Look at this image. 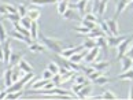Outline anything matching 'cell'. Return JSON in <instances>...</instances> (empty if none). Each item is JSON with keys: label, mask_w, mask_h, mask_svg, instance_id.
<instances>
[{"label": "cell", "mask_w": 133, "mask_h": 100, "mask_svg": "<svg viewBox=\"0 0 133 100\" xmlns=\"http://www.w3.org/2000/svg\"><path fill=\"white\" fill-rule=\"evenodd\" d=\"M130 38H132V37L125 38L121 44H118V45H117V59H118V61H119V59L124 56V55H126L128 49H129V47H130V41H132Z\"/></svg>", "instance_id": "cell-2"}, {"label": "cell", "mask_w": 133, "mask_h": 100, "mask_svg": "<svg viewBox=\"0 0 133 100\" xmlns=\"http://www.w3.org/2000/svg\"><path fill=\"white\" fill-rule=\"evenodd\" d=\"M62 17L65 19H67V21H81V19H82L80 11H78L77 8H71V7H69L66 10V12L63 14Z\"/></svg>", "instance_id": "cell-3"}, {"label": "cell", "mask_w": 133, "mask_h": 100, "mask_svg": "<svg viewBox=\"0 0 133 100\" xmlns=\"http://www.w3.org/2000/svg\"><path fill=\"white\" fill-rule=\"evenodd\" d=\"M6 40H7V32H6V28H4L2 19H0V43H4Z\"/></svg>", "instance_id": "cell-37"}, {"label": "cell", "mask_w": 133, "mask_h": 100, "mask_svg": "<svg viewBox=\"0 0 133 100\" xmlns=\"http://www.w3.org/2000/svg\"><path fill=\"white\" fill-rule=\"evenodd\" d=\"M23 96V91H17V92H10L7 93V97L6 99H10V100H15V99H19Z\"/></svg>", "instance_id": "cell-38"}, {"label": "cell", "mask_w": 133, "mask_h": 100, "mask_svg": "<svg viewBox=\"0 0 133 100\" xmlns=\"http://www.w3.org/2000/svg\"><path fill=\"white\" fill-rule=\"evenodd\" d=\"M7 91H0V100H2V99H6L7 97Z\"/></svg>", "instance_id": "cell-52"}, {"label": "cell", "mask_w": 133, "mask_h": 100, "mask_svg": "<svg viewBox=\"0 0 133 100\" xmlns=\"http://www.w3.org/2000/svg\"><path fill=\"white\" fill-rule=\"evenodd\" d=\"M126 55H128V56H130V58H133V44H132V45L129 47V49H128Z\"/></svg>", "instance_id": "cell-51"}, {"label": "cell", "mask_w": 133, "mask_h": 100, "mask_svg": "<svg viewBox=\"0 0 133 100\" xmlns=\"http://www.w3.org/2000/svg\"><path fill=\"white\" fill-rule=\"evenodd\" d=\"M97 25H99V28L103 30V33L106 34V36H111V32H110V29H108V25L106 21H103V19H99L97 21Z\"/></svg>", "instance_id": "cell-31"}, {"label": "cell", "mask_w": 133, "mask_h": 100, "mask_svg": "<svg viewBox=\"0 0 133 100\" xmlns=\"http://www.w3.org/2000/svg\"><path fill=\"white\" fill-rule=\"evenodd\" d=\"M2 48H3V54H4V61L3 63L8 66V62H10V56H11V43L10 40H6L4 43H2Z\"/></svg>", "instance_id": "cell-5"}, {"label": "cell", "mask_w": 133, "mask_h": 100, "mask_svg": "<svg viewBox=\"0 0 133 100\" xmlns=\"http://www.w3.org/2000/svg\"><path fill=\"white\" fill-rule=\"evenodd\" d=\"M129 97L130 100H133V79H132V86H130V91H129Z\"/></svg>", "instance_id": "cell-53"}, {"label": "cell", "mask_w": 133, "mask_h": 100, "mask_svg": "<svg viewBox=\"0 0 133 100\" xmlns=\"http://www.w3.org/2000/svg\"><path fill=\"white\" fill-rule=\"evenodd\" d=\"M82 19H87V21H92V22H97V21H99V18H97L93 12H87L85 15L82 17Z\"/></svg>", "instance_id": "cell-44"}, {"label": "cell", "mask_w": 133, "mask_h": 100, "mask_svg": "<svg viewBox=\"0 0 133 100\" xmlns=\"http://www.w3.org/2000/svg\"><path fill=\"white\" fill-rule=\"evenodd\" d=\"M132 69H133V66H132Z\"/></svg>", "instance_id": "cell-61"}, {"label": "cell", "mask_w": 133, "mask_h": 100, "mask_svg": "<svg viewBox=\"0 0 133 100\" xmlns=\"http://www.w3.org/2000/svg\"><path fill=\"white\" fill-rule=\"evenodd\" d=\"M40 15H41V12H40L38 8H30V10H28V15L26 17H29L32 21H37V19L40 18Z\"/></svg>", "instance_id": "cell-26"}, {"label": "cell", "mask_w": 133, "mask_h": 100, "mask_svg": "<svg viewBox=\"0 0 133 100\" xmlns=\"http://www.w3.org/2000/svg\"><path fill=\"white\" fill-rule=\"evenodd\" d=\"M106 2H108V0H106Z\"/></svg>", "instance_id": "cell-60"}, {"label": "cell", "mask_w": 133, "mask_h": 100, "mask_svg": "<svg viewBox=\"0 0 133 100\" xmlns=\"http://www.w3.org/2000/svg\"><path fill=\"white\" fill-rule=\"evenodd\" d=\"M69 4H70V2H67V0H62V2L56 3V11L59 15H63L66 12V10L69 8Z\"/></svg>", "instance_id": "cell-22"}, {"label": "cell", "mask_w": 133, "mask_h": 100, "mask_svg": "<svg viewBox=\"0 0 133 100\" xmlns=\"http://www.w3.org/2000/svg\"><path fill=\"white\" fill-rule=\"evenodd\" d=\"M14 25V29H15L17 32H19V33H22L23 36H29L30 37V32H29V29H26V28H23L19 22H15V23H12Z\"/></svg>", "instance_id": "cell-30"}, {"label": "cell", "mask_w": 133, "mask_h": 100, "mask_svg": "<svg viewBox=\"0 0 133 100\" xmlns=\"http://www.w3.org/2000/svg\"><path fill=\"white\" fill-rule=\"evenodd\" d=\"M54 77V73L51 71V70H48V69H45L43 71V74H41V78H44V79H48V81H50V79Z\"/></svg>", "instance_id": "cell-47"}, {"label": "cell", "mask_w": 133, "mask_h": 100, "mask_svg": "<svg viewBox=\"0 0 133 100\" xmlns=\"http://www.w3.org/2000/svg\"><path fill=\"white\" fill-rule=\"evenodd\" d=\"M18 67L22 70L23 73H33V66L30 63H29L28 61H25V59H21V61H19V63H18Z\"/></svg>", "instance_id": "cell-19"}, {"label": "cell", "mask_w": 133, "mask_h": 100, "mask_svg": "<svg viewBox=\"0 0 133 100\" xmlns=\"http://www.w3.org/2000/svg\"><path fill=\"white\" fill-rule=\"evenodd\" d=\"M17 10H18V14L21 15V18L28 15V10H26V6H25V4H18V6H17Z\"/></svg>", "instance_id": "cell-40"}, {"label": "cell", "mask_w": 133, "mask_h": 100, "mask_svg": "<svg viewBox=\"0 0 133 100\" xmlns=\"http://www.w3.org/2000/svg\"><path fill=\"white\" fill-rule=\"evenodd\" d=\"M92 91H93V86H92L91 84H87V85H84L82 89L76 95V96H77L78 99H91V97H92V95H91Z\"/></svg>", "instance_id": "cell-6"}, {"label": "cell", "mask_w": 133, "mask_h": 100, "mask_svg": "<svg viewBox=\"0 0 133 100\" xmlns=\"http://www.w3.org/2000/svg\"><path fill=\"white\" fill-rule=\"evenodd\" d=\"M0 45H2V43H0Z\"/></svg>", "instance_id": "cell-59"}, {"label": "cell", "mask_w": 133, "mask_h": 100, "mask_svg": "<svg viewBox=\"0 0 133 100\" xmlns=\"http://www.w3.org/2000/svg\"><path fill=\"white\" fill-rule=\"evenodd\" d=\"M126 2H132V0H126Z\"/></svg>", "instance_id": "cell-57"}, {"label": "cell", "mask_w": 133, "mask_h": 100, "mask_svg": "<svg viewBox=\"0 0 133 100\" xmlns=\"http://www.w3.org/2000/svg\"><path fill=\"white\" fill-rule=\"evenodd\" d=\"M74 82L77 84H89V81H88V77L85 76V74H77V76L74 77Z\"/></svg>", "instance_id": "cell-35"}, {"label": "cell", "mask_w": 133, "mask_h": 100, "mask_svg": "<svg viewBox=\"0 0 133 100\" xmlns=\"http://www.w3.org/2000/svg\"><path fill=\"white\" fill-rule=\"evenodd\" d=\"M117 79H124V81L129 79V81H132L133 79V69H129V70H126V71H124L122 74H119V76L117 77Z\"/></svg>", "instance_id": "cell-29"}, {"label": "cell", "mask_w": 133, "mask_h": 100, "mask_svg": "<svg viewBox=\"0 0 133 100\" xmlns=\"http://www.w3.org/2000/svg\"><path fill=\"white\" fill-rule=\"evenodd\" d=\"M129 6H130V7L133 8V0H132V2H129Z\"/></svg>", "instance_id": "cell-55"}, {"label": "cell", "mask_w": 133, "mask_h": 100, "mask_svg": "<svg viewBox=\"0 0 133 100\" xmlns=\"http://www.w3.org/2000/svg\"><path fill=\"white\" fill-rule=\"evenodd\" d=\"M73 30H74L76 33H80V34H89L91 32V29L89 28H87V26H84V25H81V26H76V28H73Z\"/></svg>", "instance_id": "cell-34"}, {"label": "cell", "mask_w": 133, "mask_h": 100, "mask_svg": "<svg viewBox=\"0 0 133 100\" xmlns=\"http://www.w3.org/2000/svg\"><path fill=\"white\" fill-rule=\"evenodd\" d=\"M87 2H89V0H87Z\"/></svg>", "instance_id": "cell-58"}, {"label": "cell", "mask_w": 133, "mask_h": 100, "mask_svg": "<svg viewBox=\"0 0 133 100\" xmlns=\"http://www.w3.org/2000/svg\"><path fill=\"white\" fill-rule=\"evenodd\" d=\"M107 25H108V29H110L111 32V36H117V34H119V26H118V22L115 18L112 19H107Z\"/></svg>", "instance_id": "cell-13"}, {"label": "cell", "mask_w": 133, "mask_h": 100, "mask_svg": "<svg viewBox=\"0 0 133 100\" xmlns=\"http://www.w3.org/2000/svg\"><path fill=\"white\" fill-rule=\"evenodd\" d=\"M23 74H25V73H23L19 67H18V69H12V82L18 81V79L21 78V77L23 76Z\"/></svg>", "instance_id": "cell-36"}, {"label": "cell", "mask_w": 133, "mask_h": 100, "mask_svg": "<svg viewBox=\"0 0 133 100\" xmlns=\"http://www.w3.org/2000/svg\"><path fill=\"white\" fill-rule=\"evenodd\" d=\"M11 38H15V40H18V41H22V43L28 44V45L33 41V40L29 37V36H23L22 33H19V32H17V30L11 32Z\"/></svg>", "instance_id": "cell-14"}, {"label": "cell", "mask_w": 133, "mask_h": 100, "mask_svg": "<svg viewBox=\"0 0 133 100\" xmlns=\"http://www.w3.org/2000/svg\"><path fill=\"white\" fill-rule=\"evenodd\" d=\"M81 25H84V26L89 28L91 30L92 29H95L97 26V22H92V21H87V19H81Z\"/></svg>", "instance_id": "cell-43"}, {"label": "cell", "mask_w": 133, "mask_h": 100, "mask_svg": "<svg viewBox=\"0 0 133 100\" xmlns=\"http://www.w3.org/2000/svg\"><path fill=\"white\" fill-rule=\"evenodd\" d=\"M128 6H129V2H126V0H118V2H117V6H115V15H114V18L117 19V18L126 10Z\"/></svg>", "instance_id": "cell-12"}, {"label": "cell", "mask_w": 133, "mask_h": 100, "mask_svg": "<svg viewBox=\"0 0 133 100\" xmlns=\"http://www.w3.org/2000/svg\"><path fill=\"white\" fill-rule=\"evenodd\" d=\"M99 52H100L99 47H93L92 49H88L85 58H84V62H87L88 64H89V63H93V62H95L96 59H97V56H99Z\"/></svg>", "instance_id": "cell-4"}, {"label": "cell", "mask_w": 133, "mask_h": 100, "mask_svg": "<svg viewBox=\"0 0 133 100\" xmlns=\"http://www.w3.org/2000/svg\"><path fill=\"white\" fill-rule=\"evenodd\" d=\"M45 45L44 44H40V43H37V41H32L30 44L28 45V49L30 52L33 54H43V52H45Z\"/></svg>", "instance_id": "cell-7"}, {"label": "cell", "mask_w": 133, "mask_h": 100, "mask_svg": "<svg viewBox=\"0 0 133 100\" xmlns=\"http://www.w3.org/2000/svg\"><path fill=\"white\" fill-rule=\"evenodd\" d=\"M51 81V79H50ZM48 82V79H44V78H40V79H36V81H32L30 84V89L32 91H41V89L45 86V84Z\"/></svg>", "instance_id": "cell-15"}, {"label": "cell", "mask_w": 133, "mask_h": 100, "mask_svg": "<svg viewBox=\"0 0 133 100\" xmlns=\"http://www.w3.org/2000/svg\"><path fill=\"white\" fill-rule=\"evenodd\" d=\"M88 37H91V38H97V37H100V36H106L104 33H103V30L99 28V25L95 28V29H92V30L89 32V34H87Z\"/></svg>", "instance_id": "cell-27"}, {"label": "cell", "mask_w": 133, "mask_h": 100, "mask_svg": "<svg viewBox=\"0 0 133 100\" xmlns=\"http://www.w3.org/2000/svg\"><path fill=\"white\" fill-rule=\"evenodd\" d=\"M4 61V54H3V48L2 45H0V62H3Z\"/></svg>", "instance_id": "cell-54"}, {"label": "cell", "mask_w": 133, "mask_h": 100, "mask_svg": "<svg viewBox=\"0 0 133 100\" xmlns=\"http://www.w3.org/2000/svg\"><path fill=\"white\" fill-rule=\"evenodd\" d=\"M6 14H7V10H6V7H4V4H0V15L4 17Z\"/></svg>", "instance_id": "cell-50"}, {"label": "cell", "mask_w": 133, "mask_h": 100, "mask_svg": "<svg viewBox=\"0 0 133 100\" xmlns=\"http://www.w3.org/2000/svg\"><path fill=\"white\" fill-rule=\"evenodd\" d=\"M93 69L95 70H100V71H106V70L111 66V63L110 62H107V61H100V62H93Z\"/></svg>", "instance_id": "cell-21"}, {"label": "cell", "mask_w": 133, "mask_h": 100, "mask_svg": "<svg viewBox=\"0 0 133 100\" xmlns=\"http://www.w3.org/2000/svg\"><path fill=\"white\" fill-rule=\"evenodd\" d=\"M4 7H6L7 12H10V14H18V10H17V7L14 6V4H10V3H4Z\"/></svg>", "instance_id": "cell-45"}, {"label": "cell", "mask_w": 133, "mask_h": 100, "mask_svg": "<svg viewBox=\"0 0 133 100\" xmlns=\"http://www.w3.org/2000/svg\"><path fill=\"white\" fill-rule=\"evenodd\" d=\"M2 18H6V19H8L11 23H15V22H19V19H21V15L19 14H10V12H7L4 17H2Z\"/></svg>", "instance_id": "cell-33"}, {"label": "cell", "mask_w": 133, "mask_h": 100, "mask_svg": "<svg viewBox=\"0 0 133 100\" xmlns=\"http://www.w3.org/2000/svg\"><path fill=\"white\" fill-rule=\"evenodd\" d=\"M82 71H84V74L88 77L91 73L95 71V69H93V66H82Z\"/></svg>", "instance_id": "cell-49"}, {"label": "cell", "mask_w": 133, "mask_h": 100, "mask_svg": "<svg viewBox=\"0 0 133 100\" xmlns=\"http://www.w3.org/2000/svg\"><path fill=\"white\" fill-rule=\"evenodd\" d=\"M19 23H21L23 28H26V29H30V25H32V19L29 18V17H22L21 19H19Z\"/></svg>", "instance_id": "cell-39"}, {"label": "cell", "mask_w": 133, "mask_h": 100, "mask_svg": "<svg viewBox=\"0 0 133 100\" xmlns=\"http://www.w3.org/2000/svg\"><path fill=\"white\" fill-rule=\"evenodd\" d=\"M96 45L100 49H103L106 54L108 52V41H107V36H100L96 38Z\"/></svg>", "instance_id": "cell-17"}, {"label": "cell", "mask_w": 133, "mask_h": 100, "mask_svg": "<svg viewBox=\"0 0 133 100\" xmlns=\"http://www.w3.org/2000/svg\"><path fill=\"white\" fill-rule=\"evenodd\" d=\"M129 36H119V34H117V36H108L107 37V41H108V47H117L118 44H121L124 41L125 38H128Z\"/></svg>", "instance_id": "cell-11"}, {"label": "cell", "mask_w": 133, "mask_h": 100, "mask_svg": "<svg viewBox=\"0 0 133 100\" xmlns=\"http://www.w3.org/2000/svg\"><path fill=\"white\" fill-rule=\"evenodd\" d=\"M23 58V54L22 52H11V56H10V62H8V66L10 67H14L19 63V61Z\"/></svg>", "instance_id": "cell-16"}, {"label": "cell", "mask_w": 133, "mask_h": 100, "mask_svg": "<svg viewBox=\"0 0 133 100\" xmlns=\"http://www.w3.org/2000/svg\"><path fill=\"white\" fill-rule=\"evenodd\" d=\"M69 7L71 8H77L78 11H80L81 17L85 14V7H87V0H77L76 4H69Z\"/></svg>", "instance_id": "cell-18"}, {"label": "cell", "mask_w": 133, "mask_h": 100, "mask_svg": "<svg viewBox=\"0 0 133 100\" xmlns=\"http://www.w3.org/2000/svg\"><path fill=\"white\" fill-rule=\"evenodd\" d=\"M87 52H88V49H82V51H80V52H77V54H74V55H71V56L69 58V61L80 63V62H82V61H84V58H85V55H87Z\"/></svg>", "instance_id": "cell-20"}, {"label": "cell", "mask_w": 133, "mask_h": 100, "mask_svg": "<svg viewBox=\"0 0 133 100\" xmlns=\"http://www.w3.org/2000/svg\"><path fill=\"white\" fill-rule=\"evenodd\" d=\"M58 2H62V0H56V3H58ZM67 2H70V0H67Z\"/></svg>", "instance_id": "cell-56"}, {"label": "cell", "mask_w": 133, "mask_h": 100, "mask_svg": "<svg viewBox=\"0 0 133 100\" xmlns=\"http://www.w3.org/2000/svg\"><path fill=\"white\" fill-rule=\"evenodd\" d=\"M3 85L8 88L10 85H12V67H7L3 73Z\"/></svg>", "instance_id": "cell-8"}, {"label": "cell", "mask_w": 133, "mask_h": 100, "mask_svg": "<svg viewBox=\"0 0 133 100\" xmlns=\"http://www.w3.org/2000/svg\"><path fill=\"white\" fill-rule=\"evenodd\" d=\"M34 6H48V4H56V0H30Z\"/></svg>", "instance_id": "cell-32"}, {"label": "cell", "mask_w": 133, "mask_h": 100, "mask_svg": "<svg viewBox=\"0 0 133 100\" xmlns=\"http://www.w3.org/2000/svg\"><path fill=\"white\" fill-rule=\"evenodd\" d=\"M47 69L48 70H51V71L54 73V74H56V73H59V66H58V63L54 61V62H50L48 63V66H47Z\"/></svg>", "instance_id": "cell-41"}, {"label": "cell", "mask_w": 133, "mask_h": 100, "mask_svg": "<svg viewBox=\"0 0 133 100\" xmlns=\"http://www.w3.org/2000/svg\"><path fill=\"white\" fill-rule=\"evenodd\" d=\"M84 85H85V84H77V82H74V84L71 85V92L74 93V95H77V93L82 89Z\"/></svg>", "instance_id": "cell-46"}, {"label": "cell", "mask_w": 133, "mask_h": 100, "mask_svg": "<svg viewBox=\"0 0 133 100\" xmlns=\"http://www.w3.org/2000/svg\"><path fill=\"white\" fill-rule=\"evenodd\" d=\"M82 49H85L84 48V45L81 44V45H77V47H70V48H65L62 51V56H65V58H70L71 55H74V54H77V52H80V51H82Z\"/></svg>", "instance_id": "cell-10"}, {"label": "cell", "mask_w": 133, "mask_h": 100, "mask_svg": "<svg viewBox=\"0 0 133 100\" xmlns=\"http://www.w3.org/2000/svg\"><path fill=\"white\" fill-rule=\"evenodd\" d=\"M82 45L85 49H92L93 47H97L96 45V38H91V37H85V40H84V43H82Z\"/></svg>", "instance_id": "cell-25"}, {"label": "cell", "mask_w": 133, "mask_h": 100, "mask_svg": "<svg viewBox=\"0 0 133 100\" xmlns=\"http://www.w3.org/2000/svg\"><path fill=\"white\" fill-rule=\"evenodd\" d=\"M51 81L55 84V86H59V85H62L63 82H62V76L59 73H56V74H54V77L51 78Z\"/></svg>", "instance_id": "cell-42"}, {"label": "cell", "mask_w": 133, "mask_h": 100, "mask_svg": "<svg viewBox=\"0 0 133 100\" xmlns=\"http://www.w3.org/2000/svg\"><path fill=\"white\" fill-rule=\"evenodd\" d=\"M29 32H30V38L33 40V41H36L37 37H38V23H37V21H32Z\"/></svg>", "instance_id": "cell-23"}, {"label": "cell", "mask_w": 133, "mask_h": 100, "mask_svg": "<svg viewBox=\"0 0 133 100\" xmlns=\"http://www.w3.org/2000/svg\"><path fill=\"white\" fill-rule=\"evenodd\" d=\"M102 74H104V71H100V70H95L93 73H91L89 76H88V78H89L91 81H93V79H96L97 77H100Z\"/></svg>", "instance_id": "cell-48"}, {"label": "cell", "mask_w": 133, "mask_h": 100, "mask_svg": "<svg viewBox=\"0 0 133 100\" xmlns=\"http://www.w3.org/2000/svg\"><path fill=\"white\" fill-rule=\"evenodd\" d=\"M43 44L47 47V49H50L51 52L54 54H62V51L65 48H67V44L61 38H54V37H47V36H43L41 38Z\"/></svg>", "instance_id": "cell-1"}, {"label": "cell", "mask_w": 133, "mask_h": 100, "mask_svg": "<svg viewBox=\"0 0 133 100\" xmlns=\"http://www.w3.org/2000/svg\"><path fill=\"white\" fill-rule=\"evenodd\" d=\"M119 61H121V71L122 73L126 71V70H129V69H132V66H133V58L128 56V55H124Z\"/></svg>", "instance_id": "cell-9"}, {"label": "cell", "mask_w": 133, "mask_h": 100, "mask_svg": "<svg viewBox=\"0 0 133 100\" xmlns=\"http://www.w3.org/2000/svg\"><path fill=\"white\" fill-rule=\"evenodd\" d=\"M95 99H106V100H117L118 96L114 93V92H111V91H106L103 95H100V96H96Z\"/></svg>", "instance_id": "cell-28"}, {"label": "cell", "mask_w": 133, "mask_h": 100, "mask_svg": "<svg viewBox=\"0 0 133 100\" xmlns=\"http://www.w3.org/2000/svg\"><path fill=\"white\" fill-rule=\"evenodd\" d=\"M112 79L110 78V77H106L104 74H102L100 77H97L96 79H93V84H96V85H99V86H104V85H107L108 82H111Z\"/></svg>", "instance_id": "cell-24"}]
</instances>
